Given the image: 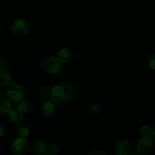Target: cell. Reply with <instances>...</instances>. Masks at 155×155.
<instances>
[{
    "mask_svg": "<svg viewBox=\"0 0 155 155\" xmlns=\"http://www.w3.org/2000/svg\"><path fill=\"white\" fill-rule=\"evenodd\" d=\"M74 95V91L69 84H59L51 89V99L56 104H64L71 101Z\"/></svg>",
    "mask_w": 155,
    "mask_h": 155,
    "instance_id": "1",
    "label": "cell"
},
{
    "mask_svg": "<svg viewBox=\"0 0 155 155\" xmlns=\"http://www.w3.org/2000/svg\"><path fill=\"white\" fill-rule=\"evenodd\" d=\"M40 64L42 71L49 74H58L61 69V63L58 60L57 58H45L42 60Z\"/></svg>",
    "mask_w": 155,
    "mask_h": 155,
    "instance_id": "2",
    "label": "cell"
},
{
    "mask_svg": "<svg viewBox=\"0 0 155 155\" xmlns=\"http://www.w3.org/2000/svg\"><path fill=\"white\" fill-rule=\"evenodd\" d=\"M6 95L10 101L18 103L24 98V91L21 85L17 83H13L6 90Z\"/></svg>",
    "mask_w": 155,
    "mask_h": 155,
    "instance_id": "3",
    "label": "cell"
},
{
    "mask_svg": "<svg viewBox=\"0 0 155 155\" xmlns=\"http://www.w3.org/2000/svg\"><path fill=\"white\" fill-rule=\"evenodd\" d=\"M12 149L14 154L25 155L30 150V142L26 138H18L12 144Z\"/></svg>",
    "mask_w": 155,
    "mask_h": 155,
    "instance_id": "4",
    "label": "cell"
},
{
    "mask_svg": "<svg viewBox=\"0 0 155 155\" xmlns=\"http://www.w3.org/2000/svg\"><path fill=\"white\" fill-rule=\"evenodd\" d=\"M30 26L28 23L22 19H18L14 21L11 26V30L12 33L17 36H24L28 33Z\"/></svg>",
    "mask_w": 155,
    "mask_h": 155,
    "instance_id": "5",
    "label": "cell"
},
{
    "mask_svg": "<svg viewBox=\"0 0 155 155\" xmlns=\"http://www.w3.org/2000/svg\"><path fill=\"white\" fill-rule=\"evenodd\" d=\"M154 142L152 139L148 137H142L139 139L136 144V150L141 154H148L153 150Z\"/></svg>",
    "mask_w": 155,
    "mask_h": 155,
    "instance_id": "6",
    "label": "cell"
},
{
    "mask_svg": "<svg viewBox=\"0 0 155 155\" xmlns=\"http://www.w3.org/2000/svg\"><path fill=\"white\" fill-rule=\"evenodd\" d=\"M40 110L42 115L49 117L54 115L56 110V104L51 99H46L41 104Z\"/></svg>",
    "mask_w": 155,
    "mask_h": 155,
    "instance_id": "7",
    "label": "cell"
},
{
    "mask_svg": "<svg viewBox=\"0 0 155 155\" xmlns=\"http://www.w3.org/2000/svg\"><path fill=\"white\" fill-rule=\"evenodd\" d=\"M114 151L118 155H127L130 151V142L127 140L119 141L115 145Z\"/></svg>",
    "mask_w": 155,
    "mask_h": 155,
    "instance_id": "8",
    "label": "cell"
},
{
    "mask_svg": "<svg viewBox=\"0 0 155 155\" xmlns=\"http://www.w3.org/2000/svg\"><path fill=\"white\" fill-rule=\"evenodd\" d=\"M18 109L23 114H28L33 110V105L29 100L21 99L18 102Z\"/></svg>",
    "mask_w": 155,
    "mask_h": 155,
    "instance_id": "9",
    "label": "cell"
},
{
    "mask_svg": "<svg viewBox=\"0 0 155 155\" xmlns=\"http://www.w3.org/2000/svg\"><path fill=\"white\" fill-rule=\"evenodd\" d=\"M72 52L70 49L67 48H63L58 51L57 59L61 63H66L71 59Z\"/></svg>",
    "mask_w": 155,
    "mask_h": 155,
    "instance_id": "10",
    "label": "cell"
},
{
    "mask_svg": "<svg viewBox=\"0 0 155 155\" xmlns=\"http://www.w3.org/2000/svg\"><path fill=\"white\" fill-rule=\"evenodd\" d=\"M47 144L42 139H37L33 144V148L37 154H44L46 153Z\"/></svg>",
    "mask_w": 155,
    "mask_h": 155,
    "instance_id": "11",
    "label": "cell"
},
{
    "mask_svg": "<svg viewBox=\"0 0 155 155\" xmlns=\"http://www.w3.org/2000/svg\"><path fill=\"white\" fill-rule=\"evenodd\" d=\"M11 75L7 68L0 67V88H4L9 84Z\"/></svg>",
    "mask_w": 155,
    "mask_h": 155,
    "instance_id": "12",
    "label": "cell"
},
{
    "mask_svg": "<svg viewBox=\"0 0 155 155\" xmlns=\"http://www.w3.org/2000/svg\"><path fill=\"white\" fill-rule=\"evenodd\" d=\"M7 113L9 120L12 122L16 123L17 124V123H20L22 120L23 115L24 114L18 108H12L11 107Z\"/></svg>",
    "mask_w": 155,
    "mask_h": 155,
    "instance_id": "13",
    "label": "cell"
},
{
    "mask_svg": "<svg viewBox=\"0 0 155 155\" xmlns=\"http://www.w3.org/2000/svg\"><path fill=\"white\" fill-rule=\"evenodd\" d=\"M11 108V101L7 95L0 94V114H5Z\"/></svg>",
    "mask_w": 155,
    "mask_h": 155,
    "instance_id": "14",
    "label": "cell"
},
{
    "mask_svg": "<svg viewBox=\"0 0 155 155\" xmlns=\"http://www.w3.org/2000/svg\"><path fill=\"white\" fill-rule=\"evenodd\" d=\"M30 134V130L25 125H20L17 128V135L18 137L27 138Z\"/></svg>",
    "mask_w": 155,
    "mask_h": 155,
    "instance_id": "15",
    "label": "cell"
},
{
    "mask_svg": "<svg viewBox=\"0 0 155 155\" xmlns=\"http://www.w3.org/2000/svg\"><path fill=\"white\" fill-rule=\"evenodd\" d=\"M51 89L49 86H43L39 89V95L43 98H49L51 97Z\"/></svg>",
    "mask_w": 155,
    "mask_h": 155,
    "instance_id": "16",
    "label": "cell"
},
{
    "mask_svg": "<svg viewBox=\"0 0 155 155\" xmlns=\"http://www.w3.org/2000/svg\"><path fill=\"white\" fill-rule=\"evenodd\" d=\"M89 111L90 112V114L94 115L100 114L102 111L101 110V107H100L98 104H91V105L89 106Z\"/></svg>",
    "mask_w": 155,
    "mask_h": 155,
    "instance_id": "17",
    "label": "cell"
},
{
    "mask_svg": "<svg viewBox=\"0 0 155 155\" xmlns=\"http://www.w3.org/2000/svg\"><path fill=\"white\" fill-rule=\"evenodd\" d=\"M58 152V148L57 145L54 144H51L47 147L46 153L49 155H55Z\"/></svg>",
    "mask_w": 155,
    "mask_h": 155,
    "instance_id": "18",
    "label": "cell"
},
{
    "mask_svg": "<svg viewBox=\"0 0 155 155\" xmlns=\"http://www.w3.org/2000/svg\"><path fill=\"white\" fill-rule=\"evenodd\" d=\"M140 134L142 137H148L151 134V128L148 126H143L140 129Z\"/></svg>",
    "mask_w": 155,
    "mask_h": 155,
    "instance_id": "19",
    "label": "cell"
},
{
    "mask_svg": "<svg viewBox=\"0 0 155 155\" xmlns=\"http://www.w3.org/2000/svg\"><path fill=\"white\" fill-rule=\"evenodd\" d=\"M148 64L151 69L155 70V54L150 56V58H148Z\"/></svg>",
    "mask_w": 155,
    "mask_h": 155,
    "instance_id": "20",
    "label": "cell"
},
{
    "mask_svg": "<svg viewBox=\"0 0 155 155\" xmlns=\"http://www.w3.org/2000/svg\"><path fill=\"white\" fill-rule=\"evenodd\" d=\"M8 66V61L7 59H3V60H1V61H0V67L7 68Z\"/></svg>",
    "mask_w": 155,
    "mask_h": 155,
    "instance_id": "21",
    "label": "cell"
},
{
    "mask_svg": "<svg viewBox=\"0 0 155 155\" xmlns=\"http://www.w3.org/2000/svg\"><path fill=\"white\" fill-rule=\"evenodd\" d=\"M88 154H106V152L101 151V150H95L89 152Z\"/></svg>",
    "mask_w": 155,
    "mask_h": 155,
    "instance_id": "22",
    "label": "cell"
},
{
    "mask_svg": "<svg viewBox=\"0 0 155 155\" xmlns=\"http://www.w3.org/2000/svg\"><path fill=\"white\" fill-rule=\"evenodd\" d=\"M150 136H151V138H153V139H155V125L153 126L151 128V134H150Z\"/></svg>",
    "mask_w": 155,
    "mask_h": 155,
    "instance_id": "23",
    "label": "cell"
},
{
    "mask_svg": "<svg viewBox=\"0 0 155 155\" xmlns=\"http://www.w3.org/2000/svg\"><path fill=\"white\" fill-rule=\"evenodd\" d=\"M5 133V127L2 124H0V138L3 136Z\"/></svg>",
    "mask_w": 155,
    "mask_h": 155,
    "instance_id": "24",
    "label": "cell"
},
{
    "mask_svg": "<svg viewBox=\"0 0 155 155\" xmlns=\"http://www.w3.org/2000/svg\"><path fill=\"white\" fill-rule=\"evenodd\" d=\"M1 60H2V58H1V54H0V61H1Z\"/></svg>",
    "mask_w": 155,
    "mask_h": 155,
    "instance_id": "25",
    "label": "cell"
}]
</instances>
